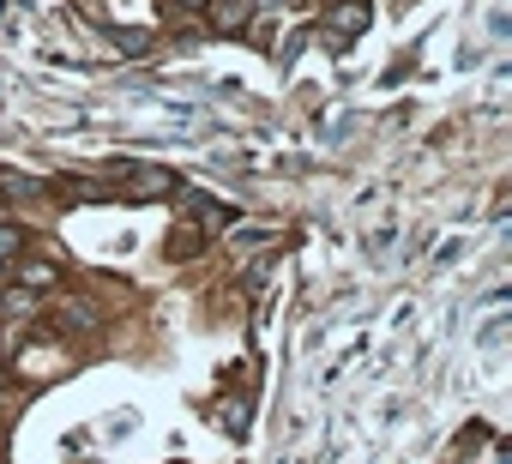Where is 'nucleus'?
Returning <instances> with one entry per match:
<instances>
[{
    "mask_svg": "<svg viewBox=\"0 0 512 464\" xmlns=\"http://www.w3.org/2000/svg\"><path fill=\"white\" fill-rule=\"evenodd\" d=\"M205 248V236H199V229L193 223H181V229H169V260H193Z\"/></svg>",
    "mask_w": 512,
    "mask_h": 464,
    "instance_id": "nucleus-5",
    "label": "nucleus"
},
{
    "mask_svg": "<svg viewBox=\"0 0 512 464\" xmlns=\"http://www.w3.org/2000/svg\"><path fill=\"white\" fill-rule=\"evenodd\" d=\"M19 284H25L31 296H49V290H61V266H55V260H31V254H19Z\"/></svg>",
    "mask_w": 512,
    "mask_h": 464,
    "instance_id": "nucleus-3",
    "label": "nucleus"
},
{
    "mask_svg": "<svg viewBox=\"0 0 512 464\" xmlns=\"http://www.w3.org/2000/svg\"><path fill=\"white\" fill-rule=\"evenodd\" d=\"M43 302L25 290V284H13V290H0V320H25V314H37Z\"/></svg>",
    "mask_w": 512,
    "mask_h": 464,
    "instance_id": "nucleus-4",
    "label": "nucleus"
},
{
    "mask_svg": "<svg viewBox=\"0 0 512 464\" xmlns=\"http://www.w3.org/2000/svg\"><path fill=\"white\" fill-rule=\"evenodd\" d=\"M368 31V7H362V0H338V7L326 13V43L332 49H344L350 37H362Z\"/></svg>",
    "mask_w": 512,
    "mask_h": 464,
    "instance_id": "nucleus-2",
    "label": "nucleus"
},
{
    "mask_svg": "<svg viewBox=\"0 0 512 464\" xmlns=\"http://www.w3.org/2000/svg\"><path fill=\"white\" fill-rule=\"evenodd\" d=\"M109 187L145 205V199H163V193H175L181 181H175V169H163V163H127V169H109Z\"/></svg>",
    "mask_w": 512,
    "mask_h": 464,
    "instance_id": "nucleus-1",
    "label": "nucleus"
},
{
    "mask_svg": "<svg viewBox=\"0 0 512 464\" xmlns=\"http://www.w3.org/2000/svg\"><path fill=\"white\" fill-rule=\"evenodd\" d=\"M25 248H31V236H25V229H19V223H0V266H13Z\"/></svg>",
    "mask_w": 512,
    "mask_h": 464,
    "instance_id": "nucleus-6",
    "label": "nucleus"
}]
</instances>
